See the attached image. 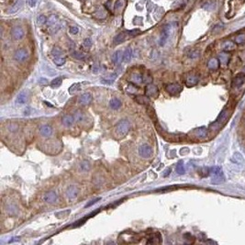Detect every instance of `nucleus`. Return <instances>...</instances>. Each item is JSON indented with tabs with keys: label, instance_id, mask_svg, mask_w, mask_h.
<instances>
[{
	"label": "nucleus",
	"instance_id": "nucleus-10",
	"mask_svg": "<svg viewBox=\"0 0 245 245\" xmlns=\"http://www.w3.org/2000/svg\"><path fill=\"white\" fill-rule=\"evenodd\" d=\"M52 132H53L52 128L50 125H42L40 128V133H41V135H42L45 138L51 137L52 135Z\"/></svg>",
	"mask_w": 245,
	"mask_h": 245
},
{
	"label": "nucleus",
	"instance_id": "nucleus-46",
	"mask_svg": "<svg viewBox=\"0 0 245 245\" xmlns=\"http://www.w3.org/2000/svg\"><path fill=\"white\" fill-rule=\"evenodd\" d=\"M152 81V78L150 76V75H144L143 76V82L146 83V84H151Z\"/></svg>",
	"mask_w": 245,
	"mask_h": 245
},
{
	"label": "nucleus",
	"instance_id": "nucleus-45",
	"mask_svg": "<svg viewBox=\"0 0 245 245\" xmlns=\"http://www.w3.org/2000/svg\"><path fill=\"white\" fill-rule=\"evenodd\" d=\"M100 199H101L100 197H97V198H94V199H92V200H91L90 202H88V203H87V204H86V205L84 206V207L86 208V207H91L92 205L96 204V203H97L98 201H99Z\"/></svg>",
	"mask_w": 245,
	"mask_h": 245
},
{
	"label": "nucleus",
	"instance_id": "nucleus-50",
	"mask_svg": "<svg viewBox=\"0 0 245 245\" xmlns=\"http://www.w3.org/2000/svg\"><path fill=\"white\" fill-rule=\"evenodd\" d=\"M37 4V0H28V5L30 8H34Z\"/></svg>",
	"mask_w": 245,
	"mask_h": 245
},
{
	"label": "nucleus",
	"instance_id": "nucleus-25",
	"mask_svg": "<svg viewBox=\"0 0 245 245\" xmlns=\"http://www.w3.org/2000/svg\"><path fill=\"white\" fill-rule=\"evenodd\" d=\"M222 48L224 51H232L236 48V44L231 41H227L222 44Z\"/></svg>",
	"mask_w": 245,
	"mask_h": 245
},
{
	"label": "nucleus",
	"instance_id": "nucleus-9",
	"mask_svg": "<svg viewBox=\"0 0 245 245\" xmlns=\"http://www.w3.org/2000/svg\"><path fill=\"white\" fill-rule=\"evenodd\" d=\"M92 100H93V98H92L91 94L89 93H84L78 98V103L83 106L89 105L92 102Z\"/></svg>",
	"mask_w": 245,
	"mask_h": 245
},
{
	"label": "nucleus",
	"instance_id": "nucleus-20",
	"mask_svg": "<svg viewBox=\"0 0 245 245\" xmlns=\"http://www.w3.org/2000/svg\"><path fill=\"white\" fill-rule=\"evenodd\" d=\"M220 66V61L216 58H212L208 61L207 63V67L210 69V70H216L218 69Z\"/></svg>",
	"mask_w": 245,
	"mask_h": 245
},
{
	"label": "nucleus",
	"instance_id": "nucleus-39",
	"mask_svg": "<svg viewBox=\"0 0 245 245\" xmlns=\"http://www.w3.org/2000/svg\"><path fill=\"white\" fill-rule=\"evenodd\" d=\"M210 172H211V174H213L215 175V176H216V175H220V174H222V171H221V169H220V167H218V166L211 168Z\"/></svg>",
	"mask_w": 245,
	"mask_h": 245
},
{
	"label": "nucleus",
	"instance_id": "nucleus-16",
	"mask_svg": "<svg viewBox=\"0 0 245 245\" xmlns=\"http://www.w3.org/2000/svg\"><path fill=\"white\" fill-rule=\"evenodd\" d=\"M198 80H199V78H198L197 75L189 74L186 78V84H187V86H193V85H196L198 83Z\"/></svg>",
	"mask_w": 245,
	"mask_h": 245
},
{
	"label": "nucleus",
	"instance_id": "nucleus-38",
	"mask_svg": "<svg viewBox=\"0 0 245 245\" xmlns=\"http://www.w3.org/2000/svg\"><path fill=\"white\" fill-rule=\"evenodd\" d=\"M8 130L11 132H17L18 131V125L17 123H10L8 126Z\"/></svg>",
	"mask_w": 245,
	"mask_h": 245
},
{
	"label": "nucleus",
	"instance_id": "nucleus-11",
	"mask_svg": "<svg viewBox=\"0 0 245 245\" xmlns=\"http://www.w3.org/2000/svg\"><path fill=\"white\" fill-rule=\"evenodd\" d=\"M169 31H170V27L169 26H165L162 31L161 34V38H160V45L164 46L165 44V42L167 41V39L169 37Z\"/></svg>",
	"mask_w": 245,
	"mask_h": 245
},
{
	"label": "nucleus",
	"instance_id": "nucleus-49",
	"mask_svg": "<svg viewBox=\"0 0 245 245\" xmlns=\"http://www.w3.org/2000/svg\"><path fill=\"white\" fill-rule=\"evenodd\" d=\"M78 31H79V29H78L77 27H71V28H70V32H71L72 34H77Z\"/></svg>",
	"mask_w": 245,
	"mask_h": 245
},
{
	"label": "nucleus",
	"instance_id": "nucleus-4",
	"mask_svg": "<svg viewBox=\"0 0 245 245\" xmlns=\"http://www.w3.org/2000/svg\"><path fill=\"white\" fill-rule=\"evenodd\" d=\"M138 151H139V155L142 158H150L152 154V149L147 144L141 145Z\"/></svg>",
	"mask_w": 245,
	"mask_h": 245
},
{
	"label": "nucleus",
	"instance_id": "nucleus-15",
	"mask_svg": "<svg viewBox=\"0 0 245 245\" xmlns=\"http://www.w3.org/2000/svg\"><path fill=\"white\" fill-rule=\"evenodd\" d=\"M112 61H113V63L117 65H120L122 63V61H123V53H122V51H115V53L112 56Z\"/></svg>",
	"mask_w": 245,
	"mask_h": 245
},
{
	"label": "nucleus",
	"instance_id": "nucleus-13",
	"mask_svg": "<svg viewBox=\"0 0 245 245\" xmlns=\"http://www.w3.org/2000/svg\"><path fill=\"white\" fill-rule=\"evenodd\" d=\"M193 134H194L195 137H197L198 139H204L207 135V131L206 128L201 127V128H197V129L194 130L193 131Z\"/></svg>",
	"mask_w": 245,
	"mask_h": 245
},
{
	"label": "nucleus",
	"instance_id": "nucleus-29",
	"mask_svg": "<svg viewBox=\"0 0 245 245\" xmlns=\"http://www.w3.org/2000/svg\"><path fill=\"white\" fill-rule=\"evenodd\" d=\"M80 89H81V84L75 83V84H72V85L69 87V93H70L71 95H73V94L76 93V92L80 91Z\"/></svg>",
	"mask_w": 245,
	"mask_h": 245
},
{
	"label": "nucleus",
	"instance_id": "nucleus-19",
	"mask_svg": "<svg viewBox=\"0 0 245 245\" xmlns=\"http://www.w3.org/2000/svg\"><path fill=\"white\" fill-rule=\"evenodd\" d=\"M28 101V93L25 91L21 92L16 98V103L17 104H25Z\"/></svg>",
	"mask_w": 245,
	"mask_h": 245
},
{
	"label": "nucleus",
	"instance_id": "nucleus-52",
	"mask_svg": "<svg viewBox=\"0 0 245 245\" xmlns=\"http://www.w3.org/2000/svg\"><path fill=\"white\" fill-rule=\"evenodd\" d=\"M243 74H245V67H244V70H243Z\"/></svg>",
	"mask_w": 245,
	"mask_h": 245
},
{
	"label": "nucleus",
	"instance_id": "nucleus-18",
	"mask_svg": "<svg viewBox=\"0 0 245 245\" xmlns=\"http://www.w3.org/2000/svg\"><path fill=\"white\" fill-rule=\"evenodd\" d=\"M244 81H245V75L244 74H239L234 78V80L232 82V85L234 87H240L244 84Z\"/></svg>",
	"mask_w": 245,
	"mask_h": 245
},
{
	"label": "nucleus",
	"instance_id": "nucleus-5",
	"mask_svg": "<svg viewBox=\"0 0 245 245\" xmlns=\"http://www.w3.org/2000/svg\"><path fill=\"white\" fill-rule=\"evenodd\" d=\"M145 92H146V95L151 98H157L159 96L158 87L155 84H147V86L145 87Z\"/></svg>",
	"mask_w": 245,
	"mask_h": 245
},
{
	"label": "nucleus",
	"instance_id": "nucleus-17",
	"mask_svg": "<svg viewBox=\"0 0 245 245\" xmlns=\"http://www.w3.org/2000/svg\"><path fill=\"white\" fill-rule=\"evenodd\" d=\"M6 211L8 213V215L13 217V216H17L18 214V207L14 205V204H10V205H8L7 208H6Z\"/></svg>",
	"mask_w": 245,
	"mask_h": 245
},
{
	"label": "nucleus",
	"instance_id": "nucleus-12",
	"mask_svg": "<svg viewBox=\"0 0 245 245\" xmlns=\"http://www.w3.org/2000/svg\"><path fill=\"white\" fill-rule=\"evenodd\" d=\"M65 195H66V197L69 199H74L77 197V195H78V189L74 186H70L66 189Z\"/></svg>",
	"mask_w": 245,
	"mask_h": 245
},
{
	"label": "nucleus",
	"instance_id": "nucleus-3",
	"mask_svg": "<svg viewBox=\"0 0 245 245\" xmlns=\"http://www.w3.org/2000/svg\"><path fill=\"white\" fill-rule=\"evenodd\" d=\"M28 58V52L25 49H18L14 53V59L18 63H23Z\"/></svg>",
	"mask_w": 245,
	"mask_h": 245
},
{
	"label": "nucleus",
	"instance_id": "nucleus-32",
	"mask_svg": "<svg viewBox=\"0 0 245 245\" xmlns=\"http://www.w3.org/2000/svg\"><path fill=\"white\" fill-rule=\"evenodd\" d=\"M63 83V79L61 77H57L55 79H53L51 82V86L53 87V88H56V87H59L61 84Z\"/></svg>",
	"mask_w": 245,
	"mask_h": 245
},
{
	"label": "nucleus",
	"instance_id": "nucleus-26",
	"mask_svg": "<svg viewBox=\"0 0 245 245\" xmlns=\"http://www.w3.org/2000/svg\"><path fill=\"white\" fill-rule=\"evenodd\" d=\"M131 80V82L134 83V84H141V83L143 82V76H142L141 74L134 73V74H132Z\"/></svg>",
	"mask_w": 245,
	"mask_h": 245
},
{
	"label": "nucleus",
	"instance_id": "nucleus-28",
	"mask_svg": "<svg viewBox=\"0 0 245 245\" xmlns=\"http://www.w3.org/2000/svg\"><path fill=\"white\" fill-rule=\"evenodd\" d=\"M51 54L52 56L55 58V57H63L64 56V51L63 50L59 48V47H54L51 51Z\"/></svg>",
	"mask_w": 245,
	"mask_h": 245
},
{
	"label": "nucleus",
	"instance_id": "nucleus-42",
	"mask_svg": "<svg viewBox=\"0 0 245 245\" xmlns=\"http://www.w3.org/2000/svg\"><path fill=\"white\" fill-rule=\"evenodd\" d=\"M84 47L85 49H90L92 47V44H93V42H92V40L90 38H87L84 41Z\"/></svg>",
	"mask_w": 245,
	"mask_h": 245
},
{
	"label": "nucleus",
	"instance_id": "nucleus-43",
	"mask_svg": "<svg viewBox=\"0 0 245 245\" xmlns=\"http://www.w3.org/2000/svg\"><path fill=\"white\" fill-rule=\"evenodd\" d=\"M128 33H129L131 36L135 37V36H137V35H139V34L141 33V30L138 29V28H135V29H132V30H129Z\"/></svg>",
	"mask_w": 245,
	"mask_h": 245
},
{
	"label": "nucleus",
	"instance_id": "nucleus-33",
	"mask_svg": "<svg viewBox=\"0 0 245 245\" xmlns=\"http://www.w3.org/2000/svg\"><path fill=\"white\" fill-rule=\"evenodd\" d=\"M90 167H91V165H90V163L88 161L84 160V161L81 162V164H80V168L83 172H87L88 170H90Z\"/></svg>",
	"mask_w": 245,
	"mask_h": 245
},
{
	"label": "nucleus",
	"instance_id": "nucleus-47",
	"mask_svg": "<svg viewBox=\"0 0 245 245\" xmlns=\"http://www.w3.org/2000/svg\"><path fill=\"white\" fill-rule=\"evenodd\" d=\"M123 2H122V0H118V2L116 3L115 5V9H118V8H120L123 7Z\"/></svg>",
	"mask_w": 245,
	"mask_h": 245
},
{
	"label": "nucleus",
	"instance_id": "nucleus-27",
	"mask_svg": "<svg viewBox=\"0 0 245 245\" xmlns=\"http://www.w3.org/2000/svg\"><path fill=\"white\" fill-rule=\"evenodd\" d=\"M220 63L222 65H227L228 63H229V60H230V55L226 52H222L220 54Z\"/></svg>",
	"mask_w": 245,
	"mask_h": 245
},
{
	"label": "nucleus",
	"instance_id": "nucleus-31",
	"mask_svg": "<svg viewBox=\"0 0 245 245\" xmlns=\"http://www.w3.org/2000/svg\"><path fill=\"white\" fill-rule=\"evenodd\" d=\"M65 56H63V57H55L54 59H53V62H54V64L56 65H58V66H62V65H64L65 64Z\"/></svg>",
	"mask_w": 245,
	"mask_h": 245
},
{
	"label": "nucleus",
	"instance_id": "nucleus-37",
	"mask_svg": "<svg viewBox=\"0 0 245 245\" xmlns=\"http://www.w3.org/2000/svg\"><path fill=\"white\" fill-rule=\"evenodd\" d=\"M72 56H73L74 58L77 59V60H83V59H84V57H85V55H84V53L80 52V51H74V52L72 53Z\"/></svg>",
	"mask_w": 245,
	"mask_h": 245
},
{
	"label": "nucleus",
	"instance_id": "nucleus-30",
	"mask_svg": "<svg viewBox=\"0 0 245 245\" xmlns=\"http://www.w3.org/2000/svg\"><path fill=\"white\" fill-rule=\"evenodd\" d=\"M74 118L75 121H77V122H82V121L84 119V113H83L82 111L77 110V111L74 112Z\"/></svg>",
	"mask_w": 245,
	"mask_h": 245
},
{
	"label": "nucleus",
	"instance_id": "nucleus-6",
	"mask_svg": "<svg viewBox=\"0 0 245 245\" xmlns=\"http://www.w3.org/2000/svg\"><path fill=\"white\" fill-rule=\"evenodd\" d=\"M165 90L172 96H176L182 91V86L178 84H170L165 86Z\"/></svg>",
	"mask_w": 245,
	"mask_h": 245
},
{
	"label": "nucleus",
	"instance_id": "nucleus-41",
	"mask_svg": "<svg viewBox=\"0 0 245 245\" xmlns=\"http://www.w3.org/2000/svg\"><path fill=\"white\" fill-rule=\"evenodd\" d=\"M138 91V88L134 86V84H130L127 87V92H129V93H131V94H135L136 92Z\"/></svg>",
	"mask_w": 245,
	"mask_h": 245
},
{
	"label": "nucleus",
	"instance_id": "nucleus-14",
	"mask_svg": "<svg viewBox=\"0 0 245 245\" xmlns=\"http://www.w3.org/2000/svg\"><path fill=\"white\" fill-rule=\"evenodd\" d=\"M74 121L75 119L74 116H71V115H65L62 118V122L65 127H72L74 123Z\"/></svg>",
	"mask_w": 245,
	"mask_h": 245
},
{
	"label": "nucleus",
	"instance_id": "nucleus-36",
	"mask_svg": "<svg viewBox=\"0 0 245 245\" xmlns=\"http://www.w3.org/2000/svg\"><path fill=\"white\" fill-rule=\"evenodd\" d=\"M235 42L237 44H243V43H245V34H239L235 38Z\"/></svg>",
	"mask_w": 245,
	"mask_h": 245
},
{
	"label": "nucleus",
	"instance_id": "nucleus-34",
	"mask_svg": "<svg viewBox=\"0 0 245 245\" xmlns=\"http://www.w3.org/2000/svg\"><path fill=\"white\" fill-rule=\"evenodd\" d=\"M116 77H117V74H113L110 75V77H107V78L102 79L101 82L104 83V84H112L114 82V80L116 79Z\"/></svg>",
	"mask_w": 245,
	"mask_h": 245
},
{
	"label": "nucleus",
	"instance_id": "nucleus-21",
	"mask_svg": "<svg viewBox=\"0 0 245 245\" xmlns=\"http://www.w3.org/2000/svg\"><path fill=\"white\" fill-rule=\"evenodd\" d=\"M121 106H122V103L118 98H112L109 101V107L114 110H117V109L120 108Z\"/></svg>",
	"mask_w": 245,
	"mask_h": 245
},
{
	"label": "nucleus",
	"instance_id": "nucleus-48",
	"mask_svg": "<svg viewBox=\"0 0 245 245\" xmlns=\"http://www.w3.org/2000/svg\"><path fill=\"white\" fill-rule=\"evenodd\" d=\"M199 56V51H192L191 53H190V55H189V57L190 58H193V59H195V58H197V57H198Z\"/></svg>",
	"mask_w": 245,
	"mask_h": 245
},
{
	"label": "nucleus",
	"instance_id": "nucleus-24",
	"mask_svg": "<svg viewBox=\"0 0 245 245\" xmlns=\"http://www.w3.org/2000/svg\"><path fill=\"white\" fill-rule=\"evenodd\" d=\"M131 57H132V50L131 48H127L123 53V61L125 63H129L130 61L131 60Z\"/></svg>",
	"mask_w": 245,
	"mask_h": 245
},
{
	"label": "nucleus",
	"instance_id": "nucleus-1",
	"mask_svg": "<svg viewBox=\"0 0 245 245\" xmlns=\"http://www.w3.org/2000/svg\"><path fill=\"white\" fill-rule=\"evenodd\" d=\"M131 130V124L129 120L127 119H121L118 122V124L115 127V133L118 137L122 138L128 134V132Z\"/></svg>",
	"mask_w": 245,
	"mask_h": 245
},
{
	"label": "nucleus",
	"instance_id": "nucleus-23",
	"mask_svg": "<svg viewBox=\"0 0 245 245\" xmlns=\"http://www.w3.org/2000/svg\"><path fill=\"white\" fill-rule=\"evenodd\" d=\"M135 100L139 104H141V105H149V103H150V99H149V97L147 95L146 96H137V97H135Z\"/></svg>",
	"mask_w": 245,
	"mask_h": 245
},
{
	"label": "nucleus",
	"instance_id": "nucleus-8",
	"mask_svg": "<svg viewBox=\"0 0 245 245\" xmlns=\"http://www.w3.org/2000/svg\"><path fill=\"white\" fill-rule=\"evenodd\" d=\"M57 199H58V196H57V194H56L55 192H53V191H49V192H47V193L44 195V197H43V200H44L46 203H49V204H54V203H56Z\"/></svg>",
	"mask_w": 245,
	"mask_h": 245
},
{
	"label": "nucleus",
	"instance_id": "nucleus-22",
	"mask_svg": "<svg viewBox=\"0 0 245 245\" xmlns=\"http://www.w3.org/2000/svg\"><path fill=\"white\" fill-rule=\"evenodd\" d=\"M125 40H126V33H125V32H120L119 34H118V35L114 38L113 42H114V44L118 45V44L122 43Z\"/></svg>",
	"mask_w": 245,
	"mask_h": 245
},
{
	"label": "nucleus",
	"instance_id": "nucleus-44",
	"mask_svg": "<svg viewBox=\"0 0 245 245\" xmlns=\"http://www.w3.org/2000/svg\"><path fill=\"white\" fill-rule=\"evenodd\" d=\"M20 7H21V0H18V2H17V3H16V5L13 7V9H11V10H10V12H11V13H13V12L18 11V10L20 8Z\"/></svg>",
	"mask_w": 245,
	"mask_h": 245
},
{
	"label": "nucleus",
	"instance_id": "nucleus-51",
	"mask_svg": "<svg viewBox=\"0 0 245 245\" xmlns=\"http://www.w3.org/2000/svg\"><path fill=\"white\" fill-rule=\"evenodd\" d=\"M170 173H171V169H166L165 173L164 174V176H167L168 174H170Z\"/></svg>",
	"mask_w": 245,
	"mask_h": 245
},
{
	"label": "nucleus",
	"instance_id": "nucleus-40",
	"mask_svg": "<svg viewBox=\"0 0 245 245\" xmlns=\"http://www.w3.org/2000/svg\"><path fill=\"white\" fill-rule=\"evenodd\" d=\"M37 22L39 25H43V24H46L47 22V18L43 15H40L38 18H37Z\"/></svg>",
	"mask_w": 245,
	"mask_h": 245
},
{
	"label": "nucleus",
	"instance_id": "nucleus-35",
	"mask_svg": "<svg viewBox=\"0 0 245 245\" xmlns=\"http://www.w3.org/2000/svg\"><path fill=\"white\" fill-rule=\"evenodd\" d=\"M176 172L178 174H185V167H184L183 162H179L176 165Z\"/></svg>",
	"mask_w": 245,
	"mask_h": 245
},
{
	"label": "nucleus",
	"instance_id": "nucleus-2",
	"mask_svg": "<svg viewBox=\"0 0 245 245\" xmlns=\"http://www.w3.org/2000/svg\"><path fill=\"white\" fill-rule=\"evenodd\" d=\"M46 25L48 26V28L51 29V33H54L56 32L57 30L60 28V23H59V19L55 15H51L47 18V22Z\"/></svg>",
	"mask_w": 245,
	"mask_h": 245
},
{
	"label": "nucleus",
	"instance_id": "nucleus-7",
	"mask_svg": "<svg viewBox=\"0 0 245 245\" xmlns=\"http://www.w3.org/2000/svg\"><path fill=\"white\" fill-rule=\"evenodd\" d=\"M25 35L24 29L21 27H14L11 29V36L14 40H21Z\"/></svg>",
	"mask_w": 245,
	"mask_h": 245
}]
</instances>
